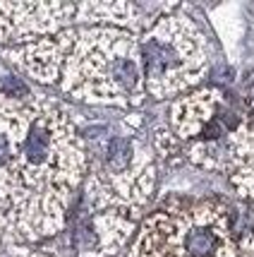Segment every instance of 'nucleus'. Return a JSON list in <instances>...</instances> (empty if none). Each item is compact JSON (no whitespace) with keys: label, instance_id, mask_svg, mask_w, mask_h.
Returning <instances> with one entry per match:
<instances>
[{"label":"nucleus","instance_id":"obj_5","mask_svg":"<svg viewBox=\"0 0 254 257\" xmlns=\"http://www.w3.org/2000/svg\"><path fill=\"white\" fill-rule=\"evenodd\" d=\"M12 157V145H10V140H8V135H3L0 133V166L3 164H8Z\"/></svg>","mask_w":254,"mask_h":257},{"label":"nucleus","instance_id":"obj_4","mask_svg":"<svg viewBox=\"0 0 254 257\" xmlns=\"http://www.w3.org/2000/svg\"><path fill=\"white\" fill-rule=\"evenodd\" d=\"M134 159V145L127 137H113L108 152H106V164L111 173H125Z\"/></svg>","mask_w":254,"mask_h":257},{"label":"nucleus","instance_id":"obj_3","mask_svg":"<svg viewBox=\"0 0 254 257\" xmlns=\"http://www.w3.org/2000/svg\"><path fill=\"white\" fill-rule=\"evenodd\" d=\"M51 145H53V135L51 125L46 120H36L32 130L24 140V159L32 168H41L51 157Z\"/></svg>","mask_w":254,"mask_h":257},{"label":"nucleus","instance_id":"obj_6","mask_svg":"<svg viewBox=\"0 0 254 257\" xmlns=\"http://www.w3.org/2000/svg\"><path fill=\"white\" fill-rule=\"evenodd\" d=\"M247 247H249V252H252V255H254V235H252V238H249V243H247Z\"/></svg>","mask_w":254,"mask_h":257},{"label":"nucleus","instance_id":"obj_2","mask_svg":"<svg viewBox=\"0 0 254 257\" xmlns=\"http://www.w3.org/2000/svg\"><path fill=\"white\" fill-rule=\"evenodd\" d=\"M201 65L197 36L177 22L158 24L144 41V67L154 91L180 89L194 82Z\"/></svg>","mask_w":254,"mask_h":257},{"label":"nucleus","instance_id":"obj_1","mask_svg":"<svg viewBox=\"0 0 254 257\" xmlns=\"http://www.w3.org/2000/svg\"><path fill=\"white\" fill-rule=\"evenodd\" d=\"M177 231L166 216L149 221L134 257H232L225 224L213 209H199Z\"/></svg>","mask_w":254,"mask_h":257}]
</instances>
